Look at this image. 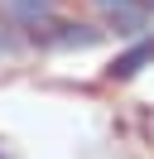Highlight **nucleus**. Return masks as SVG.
<instances>
[{
  "label": "nucleus",
  "mask_w": 154,
  "mask_h": 159,
  "mask_svg": "<svg viewBox=\"0 0 154 159\" xmlns=\"http://www.w3.org/2000/svg\"><path fill=\"white\" fill-rule=\"evenodd\" d=\"M34 39H38V43H48V48H87V43H96V39H101V29H92V24L53 20V24H43Z\"/></svg>",
  "instance_id": "nucleus-1"
},
{
  "label": "nucleus",
  "mask_w": 154,
  "mask_h": 159,
  "mask_svg": "<svg viewBox=\"0 0 154 159\" xmlns=\"http://www.w3.org/2000/svg\"><path fill=\"white\" fill-rule=\"evenodd\" d=\"M5 10L15 15L19 24H24V29H43V24H53L58 20V10H53V0H5Z\"/></svg>",
  "instance_id": "nucleus-2"
},
{
  "label": "nucleus",
  "mask_w": 154,
  "mask_h": 159,
  "mask_svg": "<svg viewBox=\"0 0 154 159\" xmlns=\"http://www.w3.org/2000/svg\"><path fill=\"white\" fill-rule=\"evenodd\" d=\"M144 63H154V39H140L135 48H125V53H120V58H116L106 72H111L116 82H125V77H135V72H140Z\"/></svg>",
  "instance_id": "nucleus-3"
},
{
  "label": "nucleus",
  "mask_w": 154,
  "mask_h": 159,
  "mask_svg": "<svg viewBox=\"0 0 154 159\" xmlns=\"http://www.w3.org/2000/svg\"><path fill=\"white\" fill-rule=\"evenodd\" d=\"M96 5H101V10H106V20H111V15H120V10H135L140 0H96Z\"/></svg>",
  "instance_id": "nucleus-4"
}]
</instances>
